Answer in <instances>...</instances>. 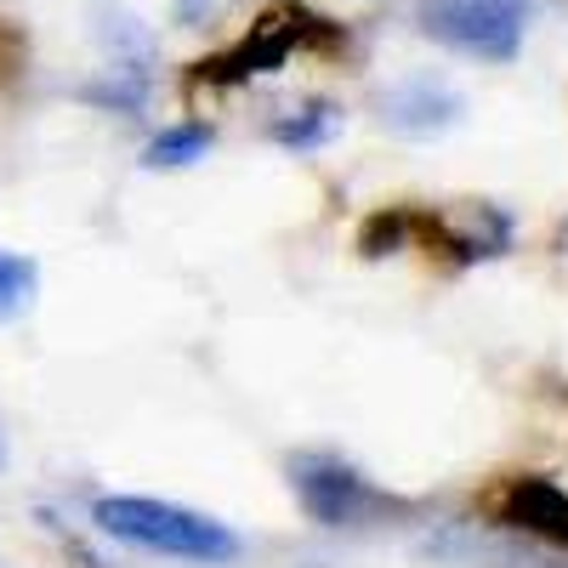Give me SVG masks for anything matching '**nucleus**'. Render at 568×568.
I'll return each mask as SVG.
<instances>
[{
    "instance_id": "f257e3e1",
    "label": "nucleus",
    "mask_w": 568,
    "mask_h": 568,
    "mask_svg": "<svg viewBox=\"0 0 568 568\" xmlns=\"http://www.w3.org/2000/svg\"><path fill=\"white\" fill-rule=\"evenodd\" d=\"M91 524L109 540H125L136 551H160V557H182V562H233L245 551V540L227 524L205 511H187L154 495H103L91 506Z\"/></svg>"
},
{
    "instance_id": "f03ea898",
    "label": "nucleus",
    "mask_w": 568,
    "mask_h": 568,
    "mask_svg": "<svg viewBox=\"0 0 568 568\" xmlns=\"http://www.w3.org/2000/svg\"><path fill=\"white\" fill-rule=\"evenodd\" d=\"M415 23L426 40L449 45L478 63H511L524 52L529 29V0H420Z\"/></svg>"
},
{
    "instance_id": "7ed1b4c3",
    "label": "nucleus",
    "mask_w": 568,
    "mask_h": 568,
    "mask_svg": "<svg viewBox=\"0 0 568 568\" xmlns=\"http://www.w3.org/2000/svg\"><path fill=\"white\" fill-rule=\"evenodd\" d=\"M291 489L302 500V511L324 529H353L375 511V489L358 478L353 466L329 460V455H291Z\"/></svg>"
},
{
    "instance_id": "20e7f679",
    "label": "nucleus",
    "mask_w": 568,
    "mask_h": 568,
    "mask_svg": "<svg viewBox=\"0 0 568 568\" xmlns=\"http://www.w3.org/2000/svg\"><path fill=\"white\" fill-rule=\"evenodd\" d=\"M460 91H449L444 80H398L382 91V103H375V114H382V125L393 136H409V142H426V136H444L455 120H460Z\"/></svg>"
},
{
    "instance_id": "39448f33",
    "label": "nucleus",
    "mask_w": 568,
    "mask_h": 568,
    "mask_svg": "<svg viewBox=\"0 0 568 568\" xmlns=\"http://www.w3.org/2000/svg\"><path fill=\"white\" fill-rule=\"evenodd\" d=\"M296 40H302L296 23H284V12H267V18H256V29L233 45V52L200 63V80H211V85H240V80H251V74H273V69H284V58L296 52Z\"/></svg>"
},
{
    "instance_id": "423d86ee",
    "label": "nucleus",
    "mask_w": 568,
    "mask_h": 568,
    "mask_svg": "<svg viewBox=\"0 0 568 568\" xmlns=\"http://www.w3.org/2000/svg\"><path fill=\"white\" fill-rule=\"evenodd\" d=\"M500 517L524 535H546V540L568 546V495L551 478H517L500 495Z\"/></svg>"
},
{
    "instance_id": "0eeeda50",
    "label": "nucleus",
    "mask_w": 568,
    "mask_h": 568,
    "mask_svg": "<svg viewBox=\"0 0 568 568\" xmlns=\"http://www.w3.org/2000/svg\"><path fill=\"white\" fill-rule=\"evenodd\" d=\"M91 29H98V45L114 58V69H149V74L160 69V40L136 12L103 7L98 18H91Z\"/></svg>"
},
{
    "instance_id": "6e6552de",
    "label": "nucleus",
    "mask_w": 568,
    "mask_h": 568,
    "mask_svg": "<svg viewBox=\"0 0 568 568\" xmlns=\"http://www.w3.org/2000/svg\"><path fill=\"white\" fill-rule=\"evenodd\" d=\"M216 131L205 120H182V125H165L149 149H142V165L149 171H182V165H200L211 154Z\"/></svg>"
},
{
    "instance_id": "1a4fd4ad",
    "label": "nucleus",
    "mask_w": 568,
    "mask_h": 568,
    "mask_svg": "<svg viewBox=\"0 0 568 568\" xmlns=\"http://www.w3.org/2000/svg\"><path fill=\"white\" fill-rule=\"evenodd\" d=\"M74 98L91 109H109V114H142L154 103V80H149V69H114L103 80H85Z\"/></svg>"
},
{
    "instance_id": "9d476101",
    "label": "nucleus",
    "mask_w": 568,
    "mask_h": 568,
    "mask_svg": "<svg viewBox=\"0 0 568 568\" xmlns=\"http://www.w3.org/2000/svg\"><path fill=\"white\" fill-rule=\"evenodd\" d=\"M267 136L278 142V149L313 154V149H324V142H336V136H342V109H336V103H307V109H296V114L273 120Z\"/></svg>"
},
{
    "instance_id": "9b49d317",
    "label": "nucleus",
    "mask_w": 568,
    "mask_h": 568,
    "mask_svg": "<svg viewBox=\"0 0 568 568\" xmlns=\"http://www.w3.org/2000/svg\"><path fill=\"white\" fill-rule=\"evenodd\" d=\"M34 284H40V267L29 256H12V251H0V318H12L29 307L34 296Z\"/></svg>"
},
{
    "instance_id": "f8f14e48",
    "label": "nucleus",
    "mask_w": 568,
    "mask_h": 568,
    "mask_svg": "<svg viewBox=\"0 0 568 568\" xmlns=\"http://www.w3.org/2000/svg\"><path fill=\"white\" fill-rule=\"evenodd\" d=\"M409 227H415L409 211H382V216H369L364 233H358V251H364V256H393V251L409 240Z\"/></svg>"
},
{
    "instance_id": "ddd939ff",
    "label": "nucleus",
    "mask_w": 568,
    "mask_h": 568,
    "mask_svg": "<svg viewBox=\"0 0 568 568\" xmlns=\"http://www.w3.org/2000/svg\"><path fill=\"white\" fill-rule=\"evenodd\" d=\"M211 12H216V0H171V18H176L182 29H200Z\"/></svg>"
},
{
    "instance_id": "4468645a",
    "label": "nucleus",
    "mask_w": 568,
    "mask_h": 568,
    "mask_svg": "<svg viewBox=\"0 0 568 568\" xmlns=\"http://www.w3.org/2000/svg\"><path fill=\"white\" fill-rule=\"evenodd\" d=\"M69 557H74V562H80V568H103V562H98V557H91V551H85V546H80V540H69Z\"/></svg>"
},
{
    "instance_id": "2eb2a0df",
    "label": "nucleus",
    "mask_w": 568,
    "mask_h": 568,
    "mask_svg": "<svg viewBox=\"0 0 568 568\" xmlns=\"http://www.w3.org/2000/svg\"><path fill=\"white\" fill-rule=\"evenodd\" d=\"M0 460H7V444H0Z\"/></svg>"
}]
</instances>
